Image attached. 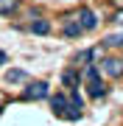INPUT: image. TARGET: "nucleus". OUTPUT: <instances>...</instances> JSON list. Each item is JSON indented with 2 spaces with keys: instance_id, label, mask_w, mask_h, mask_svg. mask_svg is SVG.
Returning <instances> with one entry per match:
<instances>
[{
  "instance_id": "nucleus-1",
  "label": "nucleus",
  "mask_w": 123,
  "mask_h": 126,
  "mask_svg": "<svg viewBox=\"0 0 123 126\" xmlns=\"http://www.w3.org/2000/svg\"><path fill=\"white\" fill-rule=\"evenodd\" d=\"M50 107H53V112L59 115V118H67V121H78V118H81L78 109L70 107V98H67L64 93H56L53 98H50Z\"/></svg>"
},
{
  "instance_id": "nucleus-2",
  "label": "nucleus",
  "mask_w": 123,
  "mask_h": 126,
  "mask_svg": "<svg viewBox=\"0 0 123 126\" xmlns=\"http://www.w3.org/2000/svg\"><path fill=\"white\" fill-rule=\"evenodd\" d=\"M48 93L50 90H48L45 81H31V84L23 90V98L25 101H42V98H48Z\"/></svg>"
},
{
  "instance_id": "nucleus-3",
  "label": "nucleus",
  "mask_w": 123,
  "mask_h": 126,
  "mask_svg": "<svg viewBox=\"0 0 123 126\" xmlns=\"http://www.w3.org/2000/svg\"><path fill=\"white\" fill-rule=\"evenodd\" d=\"M101 67H104V73H109L112 79H120V76H123V62H120V59H115V56L104 59V64H101Z\"/></svg>"
},
{
  "instance_id": "nucleus-4",
  "label": "nucleus",
  "mask_w": 123,
  "mask_h": 126,
  "mask_svg": "<svg viewBox=\"0 0 123 126\" xmlns=\"http://www.w3.org/2000/svg\"><path fill=\"white\" fill-rule=\"evenodd\" d=\"M78 20H81V28H84V31H92V28L98 25V17L87 9V6H81V9H78Z\"/></svg>"
},
{
  "instance_id": "nucleus-5",
  "label": "nucleus",
  "mask_w": 123,
  "mask_h": 126,
  "mask_svg": "<svg viewBox=\"0 0 123 126\" xmlns=\"http://www.w3.org/2000/svg\"><path fill=\"white\" fill-rule=\"evenodd\" d=\"M87 81H90V87H87V90H90V95H92V98H101V95L106 93V87H104V81H101L98 76H90V79H87Z\"/></svg>"
},
{
  "instance_id": "nucleus-6",
  "label": "nucleus",
  "mask_w": 123,
  "mask_h": 126,
  "mask_svg": "<svg viewBox=\"0 0 123 126\" xmlns=\"http://www.w3.org/2000/svg\"><path fill=\"white\" fill-rule=\"evenodd\" d=\"M6 81H9V84H20V81H28V73H25V70H20V67H14V70H9V73H6Z\"/></svg>"
},
{
  "instance_id": "nucleus-7",
  "label": "nucleus",
  "mask_w": 123,
  "mask_h": 126,
  "mask_svg": "<svg viewBox=\"0 0 123 126\" xmlns=\"http://www.w3.org/2000/svg\"><path fill=\"white\" fill-rule=\"evenodd\" d=\"M31 31L37 34V36H45L50 31V23H48V20H34V23H31Z\"/></svg>"
},
{
  "instance_id": "nucleus-8",
  "label": "nucleus",
  "mask_w": 123,
  "mask_h": 126,
  "mask_svg": "<svg viewBox=\"0 0 123 126\" xmlns=\"http://www.w3.org/2000/svg\"><path fill=\"white\" fill-rule=\"evenodd\" d=\"M17 9H20V0H0V17H6Z\"/></svg>"
},
{
  "instance_id": "nucleus-9",
  "label": "nucleus",
  "mask_w": 123,
  "mask_h": 126,
  "mask_svg": "<svg viewBox=\"0 0 123 126\" xmlns=\"http://www.w3.org/2000/svg\"><path fill=\"white\" fill-rule=\"evenodd\" d=\"M81 31H84L81 23H70V20H64V36H70V39H73V36H78Z\"/></svg>"
},
{
  "instance_id": "nucleus-10",
  "label": "nucleus",
  "mask_w": 123,
  "mask_h": 126,
  "mask_svg": "<svg viewBox=\"0 0 123 126\" xmlns=\"http://www.w3.org/2000/svg\"><path fill=\"white\" fill-rule=\"evenodd\" d=\"M78 79H81V76H78L76 70H64V73H62V84H67V87H76Z\"/></svg>"
},
{
  "instance_id": "nucleus-11",
  "label": "nucleus",
  "mask_w": 123,
  "mask_h": 126,
  "mask_svg": "<svg viewBox=\"0 0 123 126\" xmlns=\"http://www.w3.org/2000/svg\"><path fill=\"white\" fill-rule=\"evenodd\" d=\"M95 53H98V48H90V50H81V53L76 56V62H81V64H90L92 59H95Z\"/></svg>"
},
{
  "instance_id": "nucleus-12",
  "label": "nucleus",
  "mask_w": 123,
  "mask_h": 126,
  "mask_svg": "<svg viewBox=\"0 0 123 126\" xmlns=\"http://www.w3.org/2000/svg\"><path fill=\"white\" fill-rule=\"evenodd\" d=\"M106 45H123V36H109V39H106Z\"/></svg>"
},
{
  "instance_id": "nucleus-13",
  "label": "nucleus",
  "mask_w": 123,
  "mask_h": 126,
  "mask_svg": "<svg viewBox=\"0 0 123 126\" xmlns=\"http://www.w3.org/2000/svg\"><path fill=\"white\" fill-rule=\"evenodd\" d=\"M112 20H115L118 25H123V9H118V11H115V17H112Z\"/></svg>"
},
{
  "instance_id": "nucleus-14",
  "label": "nucleus",
  "mask_w": 123,
  "mask_h": 126,
  "mask_svg": "<svg viewBox=\"0 0 123 126\" xmlns=\"http://www.w3.org/2000/svg\"><path fill=\"white\" fill-rule=\"evenodd\" d=\"M0 64H6V53H3V50H0Z\"/></svg>"
},
{
  "instance_id": "nucleus-15",
  "label": "nucleus",
  "mask_w": 123,
  "mask_h": 126,
  "mask_svg": "<svg viewBox=\"0 0 123 126\" xmlns=\"http://www.w3.org/2000/svg\"><path fill=\"white\" fill-rule=\"evenodd\" d=\"M0 112H3V104H0Z\"/></svg>"
}]
</instances>
